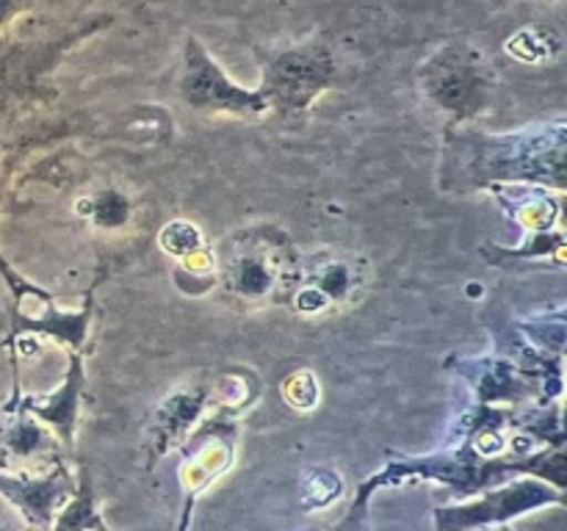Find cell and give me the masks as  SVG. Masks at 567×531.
Returning <instances> with one entry per match:
<instances>
[{"instance_id":"52a82bcc","label":"cell","mask_w":567,"mask_h":531,"mask_svg":"<svg viewBox=\"0 0 567 531\" xmlns=\"http://www.w3.org/2000/svg\"><path fill=\"white\" fill-rule=\"evenodd\" d=\"M336 81V59L321 39L277 50L264 64L260 94L269 111L302 114L316 97Z\"/></svg>"},{"instance_id":"cb8c5ba5","label":"cell","mask_w":567,"mask_h":531,"mask_svg":"<svg viewBox=\"0 0 567 531\" xmlns=\"http://www.w3.org/2000/svg\"><path fill=\"white\" fill-rule=\"evenodd\" d=\"M282 396L291 407L297 409H313L321 398V385L316 379L313 371H293L286 382H282Z\"/></svg>"},{"instance_id":"d4e9b609","label":"cell","mask_w":567,"mask_h":531,"mask_svg":"<svg viewBox=\"0 0 567 531\" xmlns=\"http://www.w3.org/2000/svg\"><path fill=\"white\" fill-rule=\"evenodd\" d=\"M28 6V0H0V28L11 20L14 14H20Z\"/></svg>"},{"instance_id":"7c38bea8","label":"cell","mask_w":567,"mask_h":531,"mask_svg":"<svg viewBox=\"0 0 567 531\" xmlns=\"http://www.w3.org/2000/svg\"><path fill=\"white\" fill-rule=\"evenodd\" d=\"M208 413H214L208 382H194V385H183L166 393L155 404L147 429H144V446H147L150 457L158 459L164 454L177 451L194 431V426Z\"/></svg>"},{"instance_id":"4fadbf2b","label":"cell","mask_w":567,"mask_h":531,"mask_svg":"<svg viewBox=\"0 0 567 531\" xmlns=\"http://www.w3.org/2000/svg\"><path fill=\"white\" fill-rule=\"evenodd\" d=\"M446 368L463 376L474 391L476 402L485 407H502V404H520L526 398L540 402V387L532 376H526L513 360L504 354H485V357H452L446 360Z\"/></svg>"},{"instance_id":"603a6c76","label":"cell","mask_w":567,"mask_h":531,"mask_svg":"<svg viewBox=\"0 0 567 531\" xmlns=\"http://www.w3.org/2000/svg\"><path fill=\"white\" fill-rule=\"evenodd\" d=\"M78 210L86 214L97 227L111 230V227L125 225L127 216H131V202H127V197H122L120 191L105 188V191L94 194V197H89L86 202L78 205Z\"/></svg>"},{"instance_id":"9c48e42d","label":"cell","mask_w":567,"mask_h":531,"mask_svg":"<svg viewBox=\"0 0 567 531\" xmlns=\"http://www.w3.org/2000/svg\"><path fill=\"white\" fill-rule=\"evenodd\" d=\"M177 94L183 103L203 114H233L241 119H258L269 111L260 88H244L230 81L219 61L205 50L197 37L186 39L183 66L177 77Z\"/></svg>"},{"instance_id":"ac0fdd59","label":"cell","mask_w":567,"mask_h":531,"mask_svg":"<svg viewBox=\"0 0 567 531\" xmlns=\"http://www.w3.org/2000/svg\"><path fill=\"white\" fill-rule=\"evenodd\" d=\"M210 387V404L214 413H225L238 418L244 409L255 404L260 396V379L247 368H225L208 382Z\"/></svg>"},{"instance_id":"7a4b0ae2","label":"cell","mask_w":567,"mask_h":531,"mask_svg":"<svg viewBox=\"0 0 567 531\" xmlns=\"http://www.w3.org/2000/svg\"><path fill=\"white\" fill-rule=\"evenodd\" d=\"M565 468L567 457L563 446H554L551 451L524 454V457H493L485 459L465 442L452 448H443L435 454H421V457H402L391 454L382 470L360 481L354 490V501L343 523L336 531H363L365 518H369V503L385 487L421 485V481H437L449 490L457 492V498H471L476 492L496 487L502 481L515 479V476H535V479L548 481L557 490H565Z\"/></svg>"},{"instance_id":"ba28073f","label":"cell","mask_w":567,"mask_h":531,"mask_svg":"<svg viewBox=\"0 0 567 531\" xmlns=\"http://www.w3.org/2000/svg\"><path fill=\"white\" fill-rule=\"evenodd\" d=\"M236 448L238 418H233V415L208 413L194 426V431L181 446V465H177V481H181L183 492L181 525H177V531H188L194 503L233 468Z\"/></svg>"},{"instance_id":"5bb4252c","label":"cell","mask_w":567,"mask_h":531,"mask_svg":"<svg viewBox=\"0 0 567 531\" xmlns=\"http://www.w3.org/2000/svg\"><path fill=\"white\" fill-rule=\"evenodd\" d=\"M83 385H86V371H83V354L70 352V368H66L64 382L48 396H17V402L6 404V413L17 409L39 424L48 426L64 446L75 442L78 429V415H81L83 402Z\"/></svg>"},{"instance_id":"d6986e66","label":"cell","mask_w":567,"mask_h":531,"mask_svg":"<svg viewBox=\"0 0 567 531\" xmlns=\"http://www.w3.org/2000/svg\"><path fill=\"white\" fill-rule=\"evenodd\" d=\"M343 496V479L336 468L330 465H313L302 473L299 481V498H302V507L308 512L316 509H324L330 503H336Z\"/></svg>"},{"instance_id":"8fae6325","label":"cell","mask_w":567,"mask_h":531,"mask_svg":"<svg viewBox=\"0 0 567 531\" xmlns=\"http://www.w3.org/2000/svg\"><path fill=\"white\" fill-rule=\"evenodd\" d=\"M75 490L78 481L66 462H59L44 473L0 468V496L20 512L31 531H50L53 520L75 496Z\"/></svg>"},{"instance_id":"277c9868","label":"cell","mask_w":567,"mask_h":531,"mask_svg":"<svg viewBox=\"0 0 567 531\" xmlns=\"http://www.w3.org/2000/svg\"><path fill=\"white\" fill-rule=\"evenodd\" d=\"M419 83L426 97L457 122L480 116L491 105L496 88L491 61L465 42L443 44L435 50L421 66Z\"/></svg>"},{"instance_id":"83f0119b","label":"cell","mask_w":567,"mask_h":531,"mask_svg":"<svg viewBox=\"0 0 567 531\" xmlns=\"http://www.w3.org/2000/svg\"><path fill=\"white\" fill-rule=\"evenodd\" d=\"M0 531H9V529H0Z\"/></svg>"},{"instance_id":"4316f807","label":"cell","mask_w":567,"mask_h":531,"mask_svg":"<svg viewBox=\"0 0 567 531\" xmlns=\"http://www.w3.org/2000/svg\"><path fill=\"white\" fill-rule=\"evenodd\" d=\"M496 531H515V529L507 523V525H496Z\"/></svg>"},{"instance_id":"7402d4cb","label":"cell","mask_w":567,"mask_h":531,"mask_svg":"<svg viewBox=\"0 0 567 531\" xmlns=\"http://www.w3.org/2000/svg\"><path fill=\"white\" fill-rule=\"evenodd\" d=\"M158 243L166 254H172V258H177V260H188V258H194V254L205 252L203 230H199V227L188 219L169 221V225L161 230Z\"/></svg>"},{"instance_id":"44dd1931","label":"cell","mask_w":567,"mask_h":531,"mask_svg":"<svg viewBox=\"0 0 567 531\" xmlns=\"http://www.w3.org/2000/svg\"><path fill=\"white\" fill-rule=\"evenodd\" d=\"M97 518H100V509L97 503H94V492L92 487H89V481L83 479L81 485H78L75 496L66 501V507L61 509L59 518L53 520L50 531H92L94 520Z\"/></svg>"},{"instance_id":"e0dca14e","label":"cell","mask_w":567,"mask_h":531,"mask_svg":"<svg viewBox=\"0 0 567 531\" xmlns=\"http://www.w3.org/2000/svg\"><path fill=\"white\" fill-rule=\"evenodd\" d=\"M565 232H559L557 227L548 232H532L526 236L524 247L518 249H504L496 247V243H485L482 247V254L491 260L498 269H524V263H546V260H554L557 266H563V249H565Z\"/></svg>"},{"instance_id":"30bf717a","label":"cell","mask_w":567,"mask_h":531,"mask_svg":"<svg viewBox=\"0 0 567 531\" xmlns=\"http://www.w3.org/2000/svg\"><path fill=\"white\" fill-rule=\"evenodd\" d=\"M0 274L9 280L11 296H14L11 337H50V341L70 346V352H81L89 335V321H92V296H86V304L81 310H61L55 308L53 296L48 291L14 274L3 258H0Z\"/></svg>"},{"instance_id":"ffe728a7","label":"cell","mask_w":567,"mask_h":531,"mask_svg":"<svg viewBox=\"0 0 567 531\" xmlns=\"http://www.w3.org/2000/svg\"><path fill=\"white\" fill-rule=\"evenodd\" d=\"M563 50V39L551 31V28H524L515 37H509L507 53L513 59L526 61V64H537Z\"/></svg>"},{"instance_id":"484cf974","label":"cell","mask_w":567,"mask_h":531,"mask_svg":"<svg viewBox=\"0 0 567 531\" xmlns=\"http://www.w3.org/2000/svg\"><path fill=\"white\" fill-rule=\"evenodd\" d=\"M92 531H111V529H109V525H105V520H103V518H97V520H94Z\"/></svg>"},{"instance_id":"6da1fadb","label":"cell","mask_w":567,"mask_h":531,"mask_svg":"<svg viewBox=\"0 0 567 531\" xmlns=\"http://www.w3.org/2000/svg\"><path fill=\"white\" fill-rule=\"evenodd\" d=\"M567 158L565 119L543 122L518 133L468 131L457 122L443 138L437 169L443 191H487L502 183H532L563 191Z\"/></svg>"},{"instance_id":"8992f818","label":"cell","mask_w":567,"mask_h":531,"mask_svg":"<svg viewBox=\"0 0 567 531\" xmlns=\"http://www.w3.org/2000/svg\"><path fill=\"white\" fill-rule=\"evenodd\" d=\"M563 507L565 490L535 476H515L496 487L476 492L465 501L435 509V531H476L507 525L543 507Z\"/></svg>"},{"instance_id":"2e32d148","label":"cell","mask_w":567,"mask_h":531,"mask_svg":"<svg viewBox=\"0 0 567 531\" xmlns=\"http://www.w3.org/2000/svg\"><path fill=\"white\" fill-rule=\"evenodd\" d=\"M487 191L498 199L507 219L515 221L526 236L554 230L559 221V214H563V191L551 194L546 186L502 183V186H491Z\"/></svg>"},{"instance_id":"3957f363","label":"cell","mask_w":567,"mask_h":531,"mask_svg":"<svg viewBox=\"0 0 567 531\" xmlns=\"http://www.w3.org/2000/svg\"><path fill=\"white\" fill-rule=\"evenodd\" d=\"M214 285L236 308L260 310L288 304L299 274V252L280 225L260 221L227 232L208 249Z\"/></svg>"},{"instance_id":"5b68a950","label":"cell","mask_w":567,"mask_h":531,"mask_svg":"<svg viewBox=\"0 0 567 531\" xmlns=\"http://www.w3.org/2000/svg\"><path fill=\"white\" fill-rule=\"evenodd\" d=\"M371 266L360 254L327 247L319 252L299 254V274L291 304L302 315H324L347 310L369 291Z\"/></svg>"},{"instance_id":"9a60e30c","label":"cell","mask_w":567,"mask_h":531,"mask_svg":"<svg viewBox=\"0 0 567 531\" xmlns=\"http://www.w3.org/2000/svg\"><path fill=\"white\" fill-rule=\"evenodd\" d=\"M14 418L6 420L0 429V468L3 470H22V473H44L55 468L61 459L59 437L39 424L37 418L25 413L11 409Z\"/></svg>"}]
</instances>
